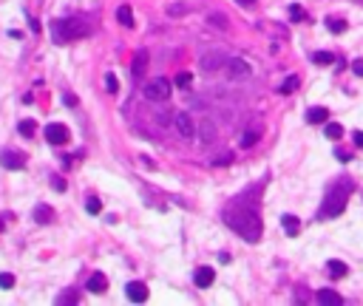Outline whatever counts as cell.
Returning a JSON list of instances; mask_svg holds the SVG:
<instances>
[{
  "instance_id": "d590c367",
  "label": "cell",
  "mask_w": 363,
  "mask_h": 306,
  "mask_svg": "<svg viewBox=\"0 0 363 306\" xmlns=\"http://www.w3.org/2000/svg\"><path fill=\"white\" fill-rule=\"evenodd\" d=\"M352 71H355L358 77H363V60H355V63H352Z\"/></svg>"
},
{
  "instance_id": "ab89813d",
  "label": "cell",
  "mask_w": 363,
  "mask_h": 306,
  "mask_svg": "<svg viewBox=\"0 0 363 306\" xmlns=\"http://www.w3.org/2000/svg\"><path fill=\"white\" fill-rule=\"evenodd\" d=\"M238 6H255V0H236Z\"/></svg>"
},
{
  "instance_id": "9a60e30c",
  "label": "cell",
  "mask_w": 363,
  "mask_h": 306,
  "mask_svg": "<svg viewBox=\"0 0 363 306\" xmlns=\"http://www.w3.org/2000/svg\"><path fill=\"white\" fill-rule=\"evenodd\" d=\"M281 227H284V233L287 236H298V230H301V221L295 218V215H281Z\"/></svg>"
},
{
  "instance_id": "52a82bcc",
  "label": "cell",
  "mask_w": 363,
  "mask_h": 306,
  "mask_svg": "<svg viewBox=\"0 0 363 306\" xmlns=\"http://www.w3.org/2000/svg\"><path fill=\"white\" fill-rule=\"evenodd\" d=\"M145 71H147V51L139 48L136 57H134V66H131V74H134L136 82H142V79H145Z\"/></svg>"
},
{
  "instance_id": "ba28073f",
  "label": "cell",
  "mask_w": 363,
  "mask_h": 306,
  "mask_svg": "<svg viewBox=\"0 0 363 306\" xmlns=\"http://www.w3.org/2000/svg\"><path fill=\"white\" fill-rule=\"evenodd\" d=\"M227 77L230 79H241V77H250V66L244 63V60H227Z\"/></svg>"
},
{
  "instance_id": "ac0fdd59",
  "label": "cell",
  "mask_w": 363,
  "mask_h": 306,
  "mask_svg": "<svg viewBox=\"0 0 363 306\" xmlns=\"http://www.w3.org/2000/svg\"><path fill=\"white\" fill-rule=\"evenodd\" d=\"M318 304H343V298L335 289H321L318 292Z\"/></svg>"
},
{
  "instance_id": "4dcf8cb0",
  "label": "cell",
  "mask_w": 363,
  "mask_h": 306,
  "mask_svg": "<svg viewBox=\"0 0 363 306\" xmlns=\"http://www.w3.org/2000/svg\"><path fill=\"white\" fill-rule=\"evenodd\" d=\"M14 286V275L11 272H0V289H11Z\"/></svg>"
},
{
  "instance_id": "f1b7e54d",
  "label": "cell",
  "mask_w": 363,
  "mask_h": 306,
  "mask_svg": "<svg viewBox=\"0 0 363 306\" xmlns=\"http://www.w3.org/2000/svg\"><path fill=\"white\" fill-rule=\"evenodd\" d=\"M327 29L335 34H343L346 32V20H327Z\"/></svg>"
},
{
  "instance_id": "5b68a950",
  "label": "cell",
  "mask_w": 363,
  "mask_h": 306,
  "mask_svg": "<svg viewBox=\"0 0 363 306\" xmlns=\"http://www.w3.org/2000/svg\"><path fill=\"white\" fill-rule=\"evenodd\" d=\"M45 142H51V145H66L68 142V128L60 122H51L45 125Z\"/></svg>"
},
{
  "instance_id": "74e56055",
  "label": "cell",
  "mask_w": 363,
  "mask_h": 306,
  "mask_svg": "<svg viewBox=\"0 0 363 306\" xmlns=\"http://www.w3.org/2000/svg\"><path fill=\"white\" fill-rule=\"evenodd\" d=\"M335 156H338L340 162H349V159H352V153H349V150H338V153H335Z\"/></svg>"
},
{
  "instance_id": "277c9868",
  "label": "cell",
  "mask_w": 363,
  "mask_h": 306,
  "mask_svg": "<svg viewBox=\"0 0 363 306\" xmlns=\"http://www.w3.org/2000/svg\"><path fill=\"white\" fill-rule=\"evenodd\" d=\"M145 97L150 102H165L170 97V82L165 77H156L150 82H145Z\"/></svg>"
},
{
  "instance_id": "7402d4cb",
  "label": "cell",
  "mask_w": 363,
  "mask_h": 306,
  "mask_svg": "<svg viewBox=\"0 0 363 306\" xmlns=\"http://www.w3.org/2000/svg\"><path fill=\"white\" fill-rule=\"evenodd\" d=\"M258 136H261V128H255V131H247V134L241 136V147L255 145V142H258Z\"/></svg>"
},
{
  "instance_id": "d4e9b609",
  "label": "cell",
  "mask_w": 363,
  "mask_h": 306,
  "mask_svg": "<svg viewBox=\"0 0 363 306\" xmlns=\"http://www.w3.org/2000/svg\"><path fill=\"white\" fill-rule=\"evenodd\" d=\"M34 119H23L20 125H17V131H20V136H34Z\"/></svg>"
},
{
  "instance_id": "8d00e7d4",
  "label": "cell",
  "mask_w": 363,
  "mask_h": 306,
  "mask_svg": "<svg viewBox=\"0 0 363 306\" xmlns=\"http://www.w3.org/2000/svg\"><path fill=\"white\" fill-rule=\"evenodd\" d=\"M51 184H54V190H66V181L60 179V176H54V179H51Z\"/></svg>"
},
{
  "instance_id": "e575fe53",
  "label": "cell",
  "mask_w": 363,
  "mask_h": 306,
  "mask_svg": "<svg viewBox=\"0 0 363 306\" xmlns=\"http://www.w3.org/2000/svg\"><path fill=\"white\" fill-rule=\"evenodd\" d=\"M63 100H66V105H71V108H77V97H74V94H63Z\"/></svg>"
},
{
  "instance_id": "d6a6232c",
  "label": "cell",
  "mask_w": 363,
  "mask_h": 306,
  "mask_svg": "<svg viewBox=\"0 0 363 306\" xmlns=\"http://www.w3.org/2000/svg\"><path fill=\"white\" fill-rule=\"evenodd\" d=\"M77 301H79L77 292H63L60 298H57V304H77Z\"/></svg>"
},
{
  "instance_id": "f35d334b",
  "label": "cell",
  "mask_w": 363,
  "mask_h": 306,
  "mask_svg": "<svg viewBox=\"0 0 363 306\" xmlns=\"http://www.w3.org/2000/svg\"><path fill=\"white\" fill-rule=\"evenodd\" d=\"M355 145L363 147V131H355Z\"/></svg>"
},
{
  "instance_id": "9c48e42d",
  "label": "cell",
  "mask_w": 363,
  "mask_h": 306,
  "mask_svg": "<svg viewBox=\"0 0 363 306\" xmlns=\"http://www.w3.org/2000/svg\"><path fill=\"white\" fill-rule=\"evenodd\" d=\"M125 295H128L134 304H145L147 301V286L145 283H139V281H131L128 286H125Z\"/></svg>"
},
{
  "instance_id": "30bf717a",
  "label": "cell",
  "mask_w": 363,
  "mask_h": 306,
  "mask_svg": "<svg viewBox=\"0 0 363 306\" xmlns=\"http://www.w3.org/2000/svg\"><path fill=\"white\" fill-rule=\"evenodd\" d=\"M213 281H216V272L210 270V267H199V270L193 272V283H196L199 289H207Z\"/></svg>"
},
{
  "instance_id": "836d02e7",
  "label": "cell",
  "mask_w": 363,
  "mask_h": 306,
  "mask_svg": "<svg viewBox=\"0 0 363 306\" xmlns=\"http://www.w3.org/2000/svg\"><path fill=\"white\" fill-rule=\"evenodd\" d=\"M207 20L213 23L216 29H227V17H221V14H218V11H216V14H210V17H207Z\"/></svg>"
},
{
  "instance_id": "603a6c76",
  "label": "cell",
  "mask_w": 363,
  "mask_h": 306,
  "mask_svg": "<svg viewBox=\"0 0 363 306\" xmlns=\"http://www.w3.org/2000/svg\"><path fill=\"white\" fill-rule=\"evenodd\" d=\"M312 60H315V66H332V63H335V57L329 54V51H315Z\"/></svg>"
},
{
  "instance_id": "cb8c5ba5",
  "label": "cell",
  "mask_w": 363,
  "mask_h": 306,
  "mask_svg": "<svg viewBox=\"0 0 363 306\" xmlns=\"http://www.w3.org/2000/svg\"><path fill=\"white\" fill-rule=\"evenodd\" d=\"M179 88H190V82H193V77H190V71H179L176 74V79H173Z\"/></svg>"
},
{
  "instance_id": "ffe728a7",
  "label": "cell",
  "mask_w": 363,
  "mask_h": 306,
  "mask_svg": "<svg viewBox=\"0 0 363 306\" xmlns=\"http://www.w3.org/2000/svg\"><path fill=\"white\" fill-rule=\"evenodd\" d=\"M199 128H202V131H199L202 142H213V139H216V128H213V122H202Z\"/></svg>"
},
{
  "instance_id": "44dd1931",
  "label": "cell",
  "mask_w": 363,
  "mask_h": 306,
  "mask_svg": "<svg viewBox=\"0 0 363 306\" xmlns=\"http://www.w3.org/2000/svg\"><path fill=\"white\" fill-rule=\"evenodd\" d=\"M324 134H327V139H340V136H343V128H340L338 122H327Z\"/></svg>"
},
{
  "instance_id": "3957f363",
  "label": "cell",
  "mask_w": 363,
  "mask_h": 306,
  "mask_svg": "<svg viewBox=\"0 0 363 306\" xmlns=\"http://www.w3.org/2000/svg\"><path fill=\"white\" fill-rule=\"evenodd\" d=\"M91 29L85 20H79V17H66V20H54L51 23V37H54L57 45L68 43V40H82V37H88Z\"/></svg>"
},
{
  "instance_id": "2e32d148",
  "label": "cell",
  "mask_w": 363,
  "mask_h": 306,
  "mask_svg": "<svg viewBox=\"0 0 363 306\" xmlns=\"http://www.w3.org/2000/svg\"><path fill=\"white\" fill-rule=\"evenodd\" d=\"M116 20L122 23L125 29H134V11H131V6H119L116 9Z\"/></svg>"
},
{
  "instance_id": "83f0119b",
  "label": "cell",
  "mask_w": 363,
  "mask_h": 306,
  "mask_svg": "<svg viewBox=\"0 0 363 306\" xmlns=\"http://www.w3.org/2000/svg\"><path fill=\"white\" fill-rule=\"evenodd\" d=\"M85 210H88V213H94V215H97V213H100V210H102V202H100V199H97V196H88V202H85Z\"/></svg>"
},
{
  "instance_id": "8992f818",
  "label": "cell",
  "mask_w": 363,
  "mask_h": 306,
  "mask_svg": "<svg viewBox=\"0 0 363 306\" xmlns=\"http://www.w3.org/2000/svg\"><path fill=\"white\" fill-rule=\"evenodd\" d=\"M0 165L6 170H23L26 168V156L14 153V150H0Z\"/></svg>"
},
{
  "instance_id": "60d3db41",
  "label": "cell",
  "mask_w": 363,
  "mask_h": 306,
  "mask_svg": "<svg viewBox=\"0 0 363 306\" xmlns=\"http://www.w3.org/2000/svg\"><path fill=\"white\" fill-rule=\"evenodd\" d=\"M0 233H3V221H0Z\"/></svg>"
},
{
  "instance_id": "6da1fadb",
  "label": "cell",
  "mask_w": 363,
  "mask_h": 306,
  "mask_svg": "<svg viewBox=\"0 0 363 306\" xmlns=\"http://www.w3.org/2000/svg\"><path fill=\"white\" fill-rule=\"evenodd\" d=\"M224 224L238 233V236L250 241V244H255L264 233V224H261V215L255 207H247V204H233L230 210L224 213Z\"/></svg>"
},
{
  "instance_id": "d6986e66",
  "label": "cell",
  "mask_w": 363,
  "mask_h": 306,
  "mask_svg": "<svg viewBox=\"0 0 363 306\" xmlns=\"http://www.w3.org/2000/svg\"><path fill=\"white\" fill-rule=\"evenodd\" d=\"M218 66H227L221 54H207L202 60V68H204V71H213V68H218Z\"/></svg>"
},
{
  "instance_id": "7c38bea8",
  "label": "cell",
  "mask_w": 363,
  "mask_h": 306,
  "mask_svg": "<svg viewBox=\"0 0 363 306\" xmlns=\"http://www.w3.org/2000/svg\"><path fill=\"white\" fill-rule=\"evenodd\" d=\"M173 125H176V131H179L184 139H187V136H193V119H190V113H176Z\"/></svg>"
},
{
  "instance_id": "4fadbf2b",
  "label": "cell",
  "mask_w": 363,
  "mask_h": 306,
  "mask_svg": "<svg viewBox=\"0 0 363 306\" xmlns=\"http://www.w3.org/2000/svg\"><path fill=\"white\" fill-rule=\"evenodd\" d=\"M306 122L309 125H327L329 122V111L327 108H309V111H306Z\"/></svg>"
},
{
  "instance_id": "f546056e",
  "label": "cell",
  "mask_w": 363,
  "mask_h": 306,
  "mask_svg": "<svg viewBox=\"0 0 363 306\" xmlns=\"http://www.w3.org/2000/svg\"><path fill=\"white\" fill-rule=\"evenodd\" d=\"M290 20H292V23H301V20H304V9H301L298 3H292V6H290Z\"/></svg>"
},
{
  "instance_id": "484cf974",
  "label": "cell",
  "mask_w": 363,
  "mask_h": 306,
  "mask_svg": "<svg viewBox=\"0 0 363 306\" xmlns=\"http://www.w3.org/2000/svg\"><path fill=\"white\" fill-rule=\"evenodd\" d=\"M295 88H298V77H287L281 82V88H278V91H281V94H292Z\"/></svg>"
},
{
  "instance_id": "4316f807",
  "label": "cell",
  "mask_w": 363,
  "mask_h": 306,
  "mask_svg": "<svg viewBox=\"0 0 363 306\" xmlns=\"http://www.w3.org/2000/svg\"><path fill=\"white\" fill-rule=\"evenodd\" d=\"M168 14H170V17H182V14H187V3H170Z\"/></svg>"
},
{
  "instance_id": "e0dca14e",
  "label": "cell",
  "mask_w": 363,
  "mask_h": 306,
  "mask_svg": "<svg viewBox=\"0 0 363 306\" xmlns=\"http://www.w3.org/2000/svg\"><path fill=\"white\" fill-rule=\"evenodd\" d=\"M327 272H329V278H346V264L343 261H329L327 264Z\"/></svg>"
},
{
  "instance_id": "1f68e13d",
  "label": "cell",
  "mask_w": 363,
  "mask_h": 306,
  "mask_svg": "<svg viewBox=\"0 0 363 306\" xmlns=\"http://www.w3.org/2000/svg\"><path fill=\"white\" fill-rule=\"evenodd\" d=\"M105 91H111V94H116V91H119V79L113 77V74H108V77H105Z\"/></svg>"
},
{
  "instance_id": "7a4b0ae2",
  "label": "cell",
  "mask_w": 363,
  "mask_h": 306,
  "mask_svg": "<svg viewBox=\"0 0 363 306\" xmlns=\"http://www.w3.org/2000/svg\"><path fill=\"white\" fill-rule=\"evenodd\" d=\"M349 193H352V184H349V181H338V184L327 193V199H324L321 210H318V218L324 221V218H335V215H340L343 210H346Z\"/></svg>"
},
{
  "instance_id": "5bb4252c",
  "label": "cell",
  "mask_w": 363,
  "mask_h": 306,
  "mask_svg": "<svg viewBox=\"0 0 363 306\" xmlns=\"http://www.w3.org/2000/svg\"><path fill=\"white\" fill-rule=\"evenodd\" d=\"M51 218H54V210H51L48 204H37V207H34V221H37V224H48Z\"/></svg>"
},
{
  "instance_id": "8fae6325",
  "label": "cell",
  "mask_w": 363,
  "mask_h": 306,
  "mask_svg": "<svg viewBox=\"0 0 363 306\" xmlns=\"http://www.w3.org/2000/svg\"><path fill=\"white\" fill-rule=\"evenodd\" d=\"M85 289L94 292V295H102L105 289H108V278H105L102 272H94V275L88 278V283H85Z\"/></svg>"
}]
</instances>
